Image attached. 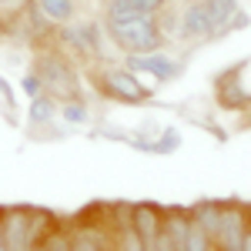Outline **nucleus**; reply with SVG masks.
Listing matches in <instances>:
<instances>
[{"label":"nucleus","mask_w":251,"mask_h":251,"mask_svg":"<svg viewBox=\"0 0 251 251\" xmlns=\"http://www.w3.org/2000/svg\"><path fill=\"white\" fill-rule=\"evenodd\" d=\"M214 251H225V248H214Z\"/></svg>","instance_id":"obj_28"},{"label":"nucleus","mask_w":251,"mask_h":251,"mask_svg":"<svg viewBox=\"0 0 251 251\" xmlns=\"http://www.w3.org/2000/svg\"><path fill=\"white\" fill-rule=\"evenodd\" d=\"M164 7H171V0H107L104 20H121L134 17V14H161Z\"/></svg>","instance_id":"obj_12"},{"label":"nucleus","mask_w":251,"mask_h":251,"mask_svg":"<svg viewBox=\"0 0 251 251\" xmlns=\"http://www.w3.org/2000/svg\"><path fill=\"white\" fill-rule=\"evenodd\" d=\"M0 251H7V245H3V208H0Z\"/></svg>","instance_id":"obj_25"},{"label":"nucleus","mask_w":251,"mask_h":251,"mask_svg":"<svg viewBox=\"0 0 251 251\" xmlns=\"http://www.w3.org/2000/svg\"><path fill=\"white\" fill-rule=\"evenodd\" d=\"M54 121H60V100L57 97L40 91L37 97L27 100V127H30V131H44V127H50Z\"/></svg>","instance_id":"obj_10"},{"label":"nucleus","mask_w":251,"mask_h":251,"mask_svg":"<svg viewBox=\"0 0 251 251\" xmlns=\"http://www.w3.org/2000/svg\"><path fill=\"white\" fill-rule=\"evenodd\" d=\"M54 225H57V218L44 208L7 204L3 208V245L7 251H34Z\"/></svg>","instance_id":"obj_3"},{"label":"nucleus","mask_w":251,"mask_h":251,"mask_svg":"<svg viewBox=\"0 0 251 251\" xmlns=\"http://www.w3.org/2000/svg\"><path fill=\"white\" fill-rule=\"evenodd\" d=\"M34 251H44V241H40V245H37V248H34Z\"/></svg>","instance_id":"obj_27"},{"label":"nucleus","mask_w":251,"mask_h":251,"mask_svg":"<svg viewBox=\"0 0 251 251\" xmlns=\"http://www.w3.org/2000/svg\"><path fill=\"white\" fill-rule=\"evenodd\" d=\"M204 7H208V14H211V20L218 24L221 34H228V20L241 10L238 0H204Z\"/></svg>","instance_id":"obj_16"},{"label":"nucleus","mask_w":251,"mask_h":251,"mask_svg":"<svg viewBox=\"0 0 251 251\" xmlns=\"http://www.w3.org/2000/svg\"><path fill=\"white\" fill-rule=\"evenodd\" d=\"M10 37V34H7V24H3V20H0V44H3V40Z\"/></svg>","instance_id":"obj_26"},{"label":"nucleus","mask_w":251,"mask_h":251,"mask_svg":"<svg viewBox=\"0 0 251 251\" xmlns=\"http://www.w3.org/2000/svg\"><path fill=\"white\" fill-rule=\"evenodd\" d=\"M0 97H3V107H7V117L10 121H17V97H14V87L3 80V74H0Z\"/></svg>","instance_id":"obj_22"},{"label":"nucleus","mask_w":251,"mask_h":251,"mask_svg":"<svg viewBox=\"0 0 251 251\" xmlns=\"http://www.w3.org/2000/svg\"><path fill=\"white\" fill-rule=\"evenodd\" d=\"M30 3H34V0H0V20H3V24H10V20L20 17Z\"/></svg>","instance_id":"obj_21"},{"label":"nucleus","mask_w":251,"mask_h":251,"mask_svg":"<svg viewBox=\"0 0 251 251\" xmlns=\"http://www.w3.org/2000/svg\"><path fill=\"white\" fill-rule=\"evenodd\" d=\"M214 37H221V30L211 20L204 0H188L184 7H177V40H184V44H208Z\"/></svg>","instance_id":"obj_7"},{"label":"nucleus","mask_w":251,"mask_h":251,"mask_svg":"<svg viewBox=\"0 0 251 251\" xmlns=\"http://www.w3.org/2000/svg\"><path fill=\"white\" fill-rule=\"evenodd\" d=\"M148 251H177V248H174L171 234H168L164 228H161V231H157V238L151 241V245H148Z\"/></svg>","instance_id":"obj_23"},{"label":"nucleus","mask_w":251,"mask_h":251,"mask_svg":"<svg viewBox=\"0 0 251 251\" xmlns=\"http://www.w3.org/2000/svg\"><path fill=\"white\" fill-rule=\"evenodd\" d=\"M218 245H214V238L198 221H191V228H188V241H184V251H214Z\"/></svg>","instance_id":"obj_19"},{"label":"nucleus","mask_w":251,"mask_h":251,"mask_svg":"<svg viewBox=\"0 0 251 251\" xmlns=\"http://www.w3.org/2000/svg\"><path fill=\"white\" fill-rule=\"evenodd\" d=\"M134 228L151 245L157 238V231L164 228V208L154 204V201H134Z\"/></svg>","instance_id":"obj_11"},{"label":"nucleus","mask_w":251,"mask_h":251,"mask_svg":"<svg viewBox=\"0 0 251 251\" xmlns=\"http://www.w3.org/2000/svg\"><path fill=\"white\" fill-rule=\"evenodd\" d=\"M44 251H74L71 248V231H67V221H60L47 231V238H44Z\"/></svg>","instance_id":"obj_18"},{"label":"nucleus","mask_w":251,"mask_h":251,"mask_svg":"<svg viewBox=\"0 0 251 251\" xmlns=\"http://www.w3.org/2000/svg\"><path fill=\"white\" fill-rule=\"evenodd\" d=\"M188 214H191V221H198L211 238L218 234V228H221V201H214V198H201V201H194L191 208H188Z\"/></svg>","instance_id":"obj_13"},{"label":"nucleus","mask_w":251,"mask_h":251,"mask_svg":"<svg viewBox=\"0 0 251 251\" xmlns=\"http://www.w3.org/2000/svg\"><path fill=\"white\" fill-rule=\"evenodd\" d=\"M91 87L104 100H114V104H131V107H141L148 100H154V87L144 77H137L131 67L124 64H94V71L87 74Z\"/></svg>","instance_id":"obj_1"},{"label":"nucleus","mask_w":251,"mask_h":251,"mask_svg":"<svg viewBox=\"0 0 251 251\" xmlns=\"http://www.w3.org/2000/svg\"><path fill=\"white\" fill-rule=\"evenodd\" d=\"M34 3H37V10L50 20L54 27H60V24L77 17V0H34Z\"/></svg>","instance_id":"obj_14"},{"label":"nucleus","mask_w":251,"mask_h":251,"mask_svg":"<svg viewBox=\"0 0 251 251\" xmlns=\"http://www.w3.org/2000/svg\"><path fill=\"white\" fill-rule=\"evenodd\" d=\"M40 91H44V80H40V74L34 71V67H30V71H24V77H20V94L30 100V97H37Z\"/></svg>","instance_id":"obj_20"},{"label":"nucleus","mask_w":251,"mask_h":251,"mask_svg":"<svg viewBox=\"0 0 251 251\" xmlns=\"http://www.w3.org/2000/svg\"><path fill=\"white\" fill-rule=\"evenodd\" d=\"M104 24L97 20H67L54 30V40L57 47L67 54V57L80 60V64H100L104 60Z\"/></svg>","instance_id":"obj_5"},{"label":"nucleus","mask_w":251,"mask_h":251,"mask_svg":"<svg viewBox=\"0 0 251 251\" xmlns=\"http://www.w3.org/2000/svg\"><path fill=\"white\" fill-rule=\"evenodd\" d=\"M124 67H131L137 77L151 80V84H174L184 74V60L161 50H148V54H124Z\"/></svg>","instance_id":"obj_6"},{"label":"nucleus","mask_w":251,"mask_h":251,"mask_svg":"<svg viewBox=\"0 0 251 251\" xmlns=\"http://www.w3.org/2000/svg\"><path fill=\"white\" fill-rule=\"evenodd\" d=\"M60 121L71 124V127H84L91 121V107L84 97H71V100H60Z\"/></svg>","instance_id":"obj_15"},{"label":"nucleus","mask_w":251,"mask_h":251,"mask_svg":"<svg viewBox=\"0 0 251 251\" xmlns=\"http://www.w3.org/2000/svg\"><path fill=\"white\" fill-rule=\"evenodd\" d=\"M114 251H148V241L137 234L134 225L114 228Z\"/></svg>","instance_id":"obj_17"},{"label":"nucleus","mask_w":251,"mask_h":251,"mask_svg":"<svg viewBox=\"0 0 251 251\" xmlns=\"http://www.w3.org/2000/svg\"><path fill=\"white\" fill-rule=\"evenodd\" d=\"M248 24H251V17L245 14V10H238V14H234V17L228 20V34H231V30H245Z\"/></svg>","instance_id":"obj_24"},{"label":"nucleus","mask_w":251,"mask_h":251,"mask_svg":"<svg viewBox=\"0 0 251 251\" xmlns=\"http://www.w3.org/2000/svg\"><path fill=\"white\" fill-rule=\"evenodd\" d=\"M104 34L124 54H148V50L168 47V37L161 30L157 14H134V17H121V20H104Z\"/></svg>","instance_id":"obj_2"},{"label":"nucleus","mask_w":251,"mask_h":251,"mask_svg":"<svg viewBox=\"0 0 251 251\" xmlns=\"http://www.w3.org/2000/svg\"><path fill=\"white\" fill-rule=\"evenodd\" d=\"M248 228H251V204L238 201V198H225L221 201V228L214 234V245L225 251H238Z\"/></svg>","instance_id":"obj_8"},{"label":"nucleus","mask_w":251,"mask_h":251,"mask_svg":"<svg viewBox=\"0 0 251 251\" xmlns=\"http://www.w3.org/2000/svg\"><path fill=\"white\" fill-rule=\"evenodd\" d=\"M34 71L44 80V91L57 100H71V97H84V80L80 71L74 67V57H67L60 47H47L34 54Z\"/></svg>","instance_id":"obj_4"},{"label":"nucleus","mask_w":251,"mask_h":251,"mask_svg":"<svg viewBox=\"0 0 251 251\" xmlns=\"http://www.w3.org/2000/svg\"><path fill=\"white\" fill-rule=\"evenodd\" d=\"M214 100H218L221 111H248L251 107V94L241 84V64L225 67L214 77Z\"/></svg>","instance_id":"obj_9"}]
</instances>
